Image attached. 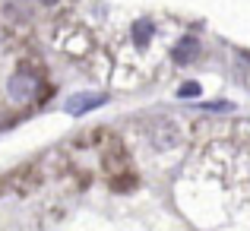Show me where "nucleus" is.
I'll return each instance as SVG.
<instances>
[{
  "instance_id": "1",
  "label": "nucleus",
  "mask_w": 250,
  "mask_h": 231,
  "mask_svg": "<svg viewBox=\"0 0 250 231\" xmlns=\"http://www.w3.org/2000/svg\"><path fill=\"white\" fill-rule=\"evenodd\" d=\"M38 85H42V83H38L35 73H29V70H19V73L10 76V83H6V92H10L13 102L25 105V102H32V98L38 95Z\"/></svg>"
},
{
  "instance_id": "6",
  "label": "nucleus",
  "mask_w": 250,
  "mask_h": 231,
  "mask_svg": "<svg viewBox=\"0 0 250 231\" xmlns=\"http://www.w3.org/2000/svg\"><path fill=\"white\" fill-rule=\"evenodd\" d=\"M177 95H181V98H193V95H200V83H184Z\"/></svg>"
},
{
  "instance_id": "3",
  "label": "nucleus",
  "mask_w": 250,
  "mask_h": 231,
  "mask_svg": "<svg viewBox=\"0 0 250 231\" xmlns=\"http://www.w3.org/2000/svg\"><path fill=\"white\" fill-rule=\"evenodd\" d=\"M177 140H181V136H177V124H171V121H159L152 127V146L155 149H162V152H165V149H174L177 146Z\"/></svg>"
},
{
  "instance_id": "2",
  "label": "nucleus",
  "mask_w": 250,
  "mask_h": 231,
  "mask_svg": "<svg viewBox=\"0 0 250 231\" xmlns=\"http://www.w3.org/2000/svg\"><path fill=\"white\" fill-rule=\"evenodd\" d=\"M108 102V95H98V92H76L67 98V111L70 114H85V111H95Z\"/></svg>"
},
{
  "instance_id": "5",
  "label": "nucleus",
  "mask_w": 250,
  "mask_h": 231,
  "mask_svg": "<svg viewBox=\"0 0 250 231\" xmlns=\"http://www.w3.org/2000/svg\"><path fill=\"white\" fill-rule=\"evenodd\" d=\"M152 32H155V29H152V22H149V19H136V22H133V42L143 48V44H149Z\"/></svg>"
},
{
  "instance_id": "4",
  "label": "nucleus",
  "mask_w": 250,
  "mask_h": 231,
  "mask_svg": "<svg viewBox=\"0 0 250 231\" xmlns=\"http://www.w3.org/2000/svg\"><path fill=\"white\" fill-rule=\"evenodd\" d=\"M196 54H200V42H196L193 35H187V38L177 42V48H174V61L177 63H190Z\"/></svg>"
},
{
  "instance_id": "7",
  "label": "nucleus",
  "mask_w": 250,
  "mask_h": 231,
  "mask_svg": "<svg viewBox=\"0 0 250 231\" xmlns=\"http://www.w3.org/2000/svg\"><path fill=\"white\" fill-rule=\"evenodd\" d=\"M42 3H48V6H51V3H57V0H42Z\"/></svg>"
}]
</instances>
